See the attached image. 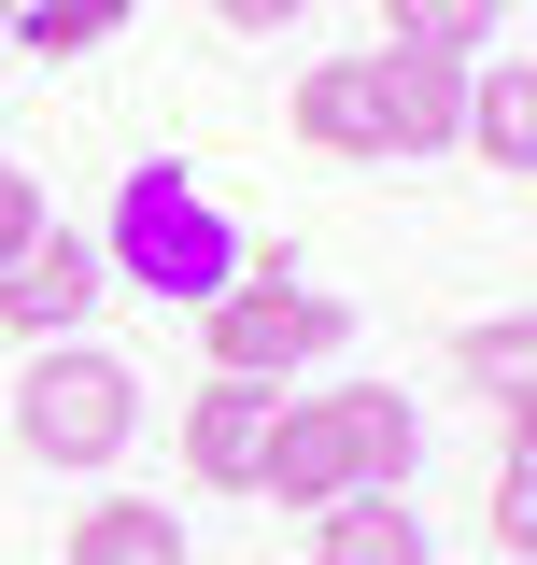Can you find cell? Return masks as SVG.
<instances>
[{
    "instance_id": "cell-1",
    "label": "cell",
    "mask_w": 537,
    "mask_h": 565,
    "mask_svg": "<svg viewBox=\"0 0 537 565\" xmlns=\"http://www.w3.org/2000/svg\"><path fill=\"white\" fill-rule=\"evenodd\" d=\"M241 255H255V241L227 226V199H212L199 170H170V156H156V170H128V184H114L99 269H114V282H141L156 311H212V297L241 282Z\"/></svg>"
},
{
    "instance_id": "cell-2",
    "label": "cell",
    "mask_w": 537,
    "mask_h": 565,
    "mask_svg": "<svg viewBox=\"0 0 537 565\" xmlns=\"http://www.w3.org/2000/svg\"><path fill=\"white\" fill-rule=\"evenodd\" d=\"M14 438H29L43 467H114L141 438V367L99 353V340H43L29 382H14Z\"/></svg>"
},
{
    "instance_id": "cell-3",
    "label": "cell",
    "mask_w": 537,
    "mask_h": 565,
    "mask_svg": "<svg viewBox=\"0 0 537 565\" xmlns=\"http://www.w3.org/2000/svg\"><path fill=\"white\" fill-rule=\"evenodd\" d=\"M199 326H212V367H227V382H283V367H312V353L354 340V311H339L297 255H241V282L212 297Z\"/></svg>"
},
{
    "instance_id": "cell-4",
    "label": "cell",
    "mask_w": 537,
    "mask_h": 565,
    "mask_svg": "<svg viewBox=\"0 0 537 565\" xmlns=\"http://www.w3.org/2000/svg\"><path fill=\"white\" fill-rule=\"evenodd\" d=\"M255 494H283V509H339V494H368V467H354V411H339V396H283Z\"/></svg>"
},
{
    "instance_id": "cell-5",
    "label": "cell",
    "mask_w": 537,
    "mask_h": 565,
    "mask_svg": "<svg viewBox=\"0 0 537 565\" xmlns=\"http://www.w3.org/2000/svg\"><path fill=\"white\" fill-rule=\"evenodd\" d=\"M99 241H71V226H43V241H29V255H14V269H0V326H14V340L43 353V340H71V326H85V311H99Z\"/></svg>"
},
{
    "instance_id": "cell-6",
    "label": "cell",
    "mask_w": 537,
    "mask_h": 565,
    "mask_svg": "<svg viewBox=\"0 0 537 565\" xmlns=\"http://www.w3.org/2000/svg\"><path fill=\"white\" fill-rule=\"evenodd\" d=\"M297 141L339 156V170H397V128H382V57H312L297 71Z\"/></svg>"
},
{
    "instance_id": "cell-7",
    "label": "cell",
    "mask_w": 537,
    "mask_h": 565,
    "mask_svg": "<svg viewBox=\"0 0 537 565\" xmlns=\"http://www.w3.org/2000/svg\"><path fill=\"white\" fill-rule=\"evenodd\" d=\"M268 424H283V382H227V367H212L199 396H185V467H199L212 494H255Z\"/></svg>"
},
{
    "instance_id": "cell-8",
    "label": "cell",
    "mask_w": 537,
    "mask_h": 565,
    "mask_svg": "<svg viewBox=\"0 0 537 565\" xmlns=\"http://www.w3.org/2000/svg\"><path fill=\"white\" fill-rule=\"evenodd\" d=\"M382 128H397V156H453V141H467V57L382 43Z\"/></svg>"
},
{
    "instance_id": "cell-9",
    "label": "cell",
    "mask_w": 537,
    "mask_h": 565,
    "mask_svg": "<svg viewBox=\"0 0 537 565\" xmlns=\"http://www.w3.org/2000/svg\"><path fill=\"white\" fill-rule=\"evenodd\" d=\"M312 565H439V537L410 494H339V509H312Z\"/></svg>"
},
{
    "instance_id": "cell-10",
    "label": "cell",
    "mask_w": 537,
    "mask_h": 565,
    "mask_svg": "<svg viewBox=\"0 0 537 565\" xmlns=\"http://www.w3.org/2000/svg\"><path fill=\"white\" fill-rule=\"evenodd\" d=\"M467 156L537 170V57H467Z\"/></svg>"
},
{
    "instance_id": "cell-11",
    "label": "cell",
    "mask_w": 537,
    "mask_h": 565,
    "mask_svg": "<svg viewBox=\"0 0 537 565\" xmlns=\"http://www.w3.org/2000/svg\"><path fill=\"white\" fill-rule=\"evenodd\" d=\"M71 565H185V523H170L156 494H99V509L71 523Z\"/></svg>"
},
{
    "instance_id": "cell-12",
    "label": "cell",
    "mask_w": 537,
    "mask_h": 565,
    "mask_svg": "<svg viewBox=\"0 0 537 565\" xmlns=\"http://www.w3.org/2000/svg\"><path fill=\"white\" fill-rule=\"evenodd\" d=\"M339 411H354V467H368V494H410V467H424V411H410L397 382H354Z\"/></svg>"
},
{
    "instance_id": "cell-13",
    "label": "cell",
    "mask_w": 537,
    "mask_h": 565,
    "mask_svg": "<svg viewBox=\"0 0 537 565\" xmlns=\"http://www.w3.org/2000/svg\"><path fill=\"white\" fill-rule=\"evenodd\" d=\"M128 14H141V0H0L14 57H99V43H114Z\"/></svg>"
},
{
    "instance_id": "cell-14",
    "label": "cell",
    "mask_w": 537,
    "mask_h": 565,
    "mask_svg": "<svg viewBox=\"0 0 537 565\" xmlns=\"http://www.w3.org/2000/svg\"><path fill=\"white\" fill-rule=\"evenodd\" d=\"M495 29H509V0H382V43L410 57H495Z\"/></svg>"
},
{
    "instance_id": "cell-15",
    "label": "cell",
    "mask_w": 537,
    "mask_h": 565,
    "mask_svg": "<svg viewBox=\"0 0 537 565\" xmlns=\"http://www.w3.org/2000/svg\"><path fill=\"white\" fill-rule=\"evenodd\" d=\"M453 367H467L495 411H537V311H495V326H467V340H453Z\"/></svg>"
},
{
    "instance_id": "cell-16",
    "label": "cell",
    "mask_w": 537,
    "mask_h": 565,
    "mask_svg": "<svg viewBox=\"0 0 537 565\" xmlns=\"http://www.w3.org/2000/svg\"><path fill=\"white\" fill-rule=\"evenodd\" d=\"M43 226H57V212H43V184H29V170H14V156H0V269H14V255H29V241H43Z\"/></svg>"
},
{
    "instance_id": "cell-17",
    "label": "cell",
    "mask_w": 537,
    "mask_h": 565,
    "mask_svg": "<svg viewBox=\"0 0 537 565\" xmlns=\"http://www.w3.org/2000/svg\"><path fill=\"white\" fill-rule=\"evenodd\" d=\"M495 552L537 565V467H495Z\"/></svg>"
},
{
    "instance_id": "cell-18",
    "label": "cell",
    "mask_w": 537,
    "mask_h": 565,
    "mask_svg": "<svg viewBox=\"0 0 537 565\" xmlns=\"http://www.w3.org/2000/svg\"><path fill=\"white\" fill-rule=\"evenodd\" d=\"M212 14H227V29H297L312 0H212Z\"/></svg>"
},
{
    "instance_id": "cell-19",
    "label": "cell",
    "mask_w": 537,
    "mask_h": 565,
    "mask_svg": "<svg viewBox=\"0 0 537 565\" xmlns=\"http://www.w3.org/2000/svg\"><path fill=\"white\" fill-rule=\"evenodd\" d=\"M0 43H14V29H0Z\"/></svg>"
}]
</instances>
